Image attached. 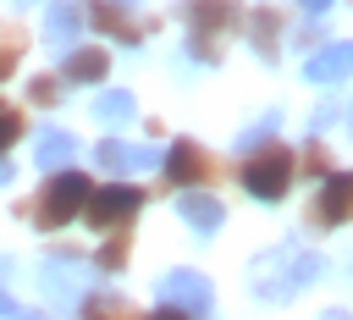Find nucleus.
Returning a JSON list of instances; mask_svg holds the SVG:
<instances>
[{
    "instance_id": "28",
    "label": "nucleus",
    "mask_w": 353,
    "mask_h": 320,
    "mask_svg": "<svg viewBox=\"0 0 353 320\" xmlns=\"http://www.w3.org/2000/svg\"><path fill=\"white\" fill-rule=\"evenodd\" d=\"M320 320H347V314H342V309H325V314H320Z\"/></svg>"
},
{
    "instance_id": "18",
    "label": "nucleus",
    "mask_w": 353,
    "mask_h": 320,
    "mask_svg": "<svg viewBox=\"0 0 353 320\" xmlns=\"http://www.w3.org/2000/svg\"><path fill=\"white\" fill-rule=\"evenodd\" d=\"M127 254H132V237H127V226H121V232H110V237L99 243L94 265H99V270H121V265H127Z\"/></svg>"
},
{
    "instance_id": "29",
    "label": "nucleus",
    "mask_w": 353,
    "mask_h": 320,
    "mask_svg": "<svg viewBox=\"0 0 353 320\" xmlns=\"http://www.w3.org/2000/svg\"><path fill=\"white\" fill-rule=\"evenodd\" d=\"M6 177H11V166H0V182H6Z\"/></svg>"
},
{
    "instance_id": "19",
    "label": "nucleus",
    "mask_w": 353,
    "mask_h": 320,
    "mask_svg": "<svg viewBox=\"0 0 353 320\" xmlns=\"http://www.w3.org/2000/svg\"><path fill=\"white\" fill-rule=\"evenodd\" d=\"M99 121H127L132 116V94H121V88H110V94H99Z\"/></svg>"
},
{
    "instance_id": "24",
    "label": "nucleus",
    "mask_w": 353,
    "mask_h": 320,
    "mask_svg": "<svg viewBox=\"0 0 353 320\" xmlns=\"http://www.w3.org/2000/svg\"><path fill=\"white\" fill-rule=\"evenodd\" d=\"M143 320H193V314H182V309H171V303H160L154 314H143Z\"/></svg>"
},
{
    "instance_id": "23",
    "label": "nucleus",
    "mask_w": 353,
    "mask_h": 320,
    "mask_svg": "<svg viewBox=\"0 0 353 320\" xmlns=\"http://www.w3.org/2000/svg\"><path fill=\"white\" fill-rule=\"evenodd\" d=\"M17 138H22V110H6V105H0V154H6Z\"/></svg>"
},
{
    "instance_id": "26",
    "label": "nucleus",
    "mask_w": 353,
    "mask_h": 320,
    "mask_svg": "<svg viewBox=\"0 0 353 320\" xmlns=\"http://www.w3.org/2000/svg\"><path fill=\"white\" fill-rule=\"evenodd\" d=\"M0 320H44V314H28V309H11V314H0Z\"/></svg>"
},
{
    "instance_id": "16",
    "label": "nucleus",
    "mask_w": 353,
    "mask_h": 320,
    "mask_svg": "<svg viewBox=\"0 0 353 320\" xmlns=\"http://www.w3.org/2000/svg\"><path fill=\"white\" fill-rule=\"evenodd\" d=\"M22 50H28V33L17 22H0V83L22 66Z\"/></svg>"
},
{
    "instance_id": "7",
    "label": "nucleus",
    "mask_w": 353,
    "mask_h": 320,
    "mask_svg": "<svg viewBox=\"0 0 353 320\" xmlns=\"http://www.w3.org/2000/svg\"><path fill=\"white\" fill-rule=\"evenodd\" d=\"M160 298H165L171 309H182V314H210V309H215V292H210V281H204L199 270H171V276H160Z\"/></svg>"
},
{
    "instance_id": "8",
    "label": "nucleus",
    "mask_w": 353,
    "mask_h": 320,
    "mask_svg": "<svg viewBox=\"0 0 353 320\" xmlns=\"http://www.w3.org/2000/svg\"><path fill=\"white\" fill-rule=\"evenodd\" d=\"M309 221L314 226H342L353 221V171H331L320 182V199L309 204Z\"/></svg>"
},
{
    "instance_id": "20",
    "label": "nucleus",
    "mask_w": 353,
    "mask_h": 320,
    "mask_svg": "<svg viewBox=\"0 0 353 320\" xmlns=\"http://www.w3.org/2000/svg\"><path fill=\"white\" fill-rule=\"evenodd\" d=\"M50 33H55L61 44H66V39L77 33V6H72V0H61V6L50 11Z\"/></svg>"
},
{
    "instance_id": "4",
    "label": "nucleus",
    "mask_w": 353,
    "mask_h": 320,
    "mask_svg": "<svg viewBox=\"0 0 353 320\" xmlns=\"http://www.w3.org/2000/svg\"><path fill=\"white\" fill-rule=\"evenodd\" d=\"M138 210H143V188H132V182H105V188L88 193L83 221H88L94 232H121L127 221H138Z\"/></svg>"
},
{
    "instance_id": "22",
    "label": "nucleus",
    "mask_w": 353,
    "mask_h": 320,
    "mask_svg": "<svg viewBox=\"0 0 353 320\" xmlns=\"http://www.w3.org/2000/svg\"><path fill=\"white\" fill-rule=\"evenodd\" d=\"M303 171L320 177V182L331 177V154H325V143H309V149H303Z\"/></svg>"
},
{
    "instance_id": "17",
    "label": "nucleus",
    "mask_w": 353,
    "mask_h": 320,
    "mask_svg": "<svg viewBox=\"0 0 353 320\" xmlns=\"http://www.w3.org/2000/svg\"><path fill=\"white\" fill-rule=\"evenodd\" d=\"M72 154H77L72 132H44V138H39V166H44V171H61Z\"/></svg>"
},
{
    "instance_id": "10",
    "label": "nucleus",
    "mask_w": 353,
    "mask_h": 320,
    "mask_svg": "<svg viewBox=\"0 0 353 320\" xmlns=\"http://www.w3.org/2000/svg\"><path fill=\"white\" fill-rule=\"evenodd\" d=\"M303 77H309V83H342V77H353V44H325V50H314L309 66H303Z\"/></svg>"
},
{
    "instance_id": "13",
    "label": "nucleus",
    "mask_w": 353,
    "mask_h": 320,
    "mask_svg": "<svg viewBox=\"0 0 353 320\" xmlns=\"http://www.w3.org/2000/svg\"><path fill=\"white\" fill-rule=\"evenodd\" d=\"M182 221H188L193 232H215V226L226 221V210H221L210 193H182Z\"/></svg>"
},
{
    "instance_id": "25",
    "label": "nucleus",
    "mask_w": 353,
    "mask_h": 320,
    "mask_svg": "<svg viewBox=\"0 0 353 320\" xmlns=\"http://www.w3.org/2000/svg\"><path fill=\"white\" fill-rule=\"evenodd\" d=\"M298 6H303V11H314V17H320V11H331V0H298Z\"/></svg>"
},
{
    "instance_id": "1",
    "label": "nucleus",
    "mask_w": 353,
    "mask_h": 320,
    "mask_svg": "<svg viewBox=\"0 0 353 320\" xmlns=\"http://www.w3.org/2000/svg\"><path fill=\"white\" fill-rule=\"evenodd\" d=\"M88 193H94V182H88L83 171L61 166V171H50V177H44V188H39L33 199H22V221H33V226L55 232V226H66V221H77V215H83Z\"/></svg>"
},
{
    "instance_id": "6",
    "label": "nucleus",
    "mask_w": 353,
    "mask_h": 320,
    "mask_svg": "<svg viewBox=\"0 0 353 320\" xmlns=\"http://www.w3.org/2000/svg\"><path fill=\"white\" fill-rule=\"evenodd\" d=\"M182 17H188V28H193V39H221V33H232L248 11H243V0H182Z\"/></svg>"
},
{
    "instance_id": "11",
    "label": "nucleus",
    "mask_w": 353,
    "mask_h": 320,
    "mask_svg": "<svg viewBox=\"0 0 353 320\" xmlns=\"http://www.w3.org/2000/svg\"><path fill=\"white\" fill-rule=\"evenodd\" d=\"M105 72H110V55H105L99 44H77V50L66 55V66H61L66 83H105Z\"/></svg>"
},
{
    "instance_id": "3",
    "label": "nucleus",
    "mask_w": 353,
    "mask_h": 320,
    "mask_svg": "<svg viewBox=\"0 0 353 320\" xmlns=\"http://www.w3.org/2000/svg\"><path fill=\"white\" fill-rule=\"evenodd\" d=\"M237 177H243V188L254 193V199H287V188H292V149L287 143H259L243 166H237Z\"/></svg>"
},
{
    "instance_id": "12",
    "label": "nucleus",
    "mask_w": 353,
    "mask_h": 320,
    "mask_svg": "<svg viewBox=\"0 0 353 320\" xmlns=\"http://www.w3.org/2000/svg\"><path fill=\"white\" fill-rule=\"evenodd\" d=\"M77 320H143V314L127 298H116V292H88L83 309H77Z\"/></svg>"
},
{
    "instance_id": "5",
    "label": "nucleus",
    "mask_w": 353,
    "mask_h": 320,
    "mask_svg": "<svg viewBox=\"0 0 353 320\" xmlns=\"http://www.w3.org/2000/svg\"><path fill=\"white\" fill-rule=\"evenodd\" d=\"M215 177H221V160H215L204 143L182 138V143L165 149V182H176V188H199V182H215Z\"/></svg>"
},
{
    "instance_id": "15",
    "label": "nucleus",
    "mask_w": 353,
    "mask_h": 320,
    "mask_svg": "<svg viewBox=\"0 0 353 320\" xmlns=\"http://www.w3.org/2000/svg\"><path fill=\"white\" fill-rule=\"evenodd\" d=\"M248 22V39H254V50L259 55H276V33H281V17L265 6V11H254V17H243Z\"/></svg>"
},
{
    "instance_id": "14",
    "label": "nucleus",
    "mask_w": 353,
    "mask_h": 320,
    "mask_svg": "<svg viewBox=\"0 0 353 320\" xmlns=\"http://www.w3.org/2000/svg\"><path fill=\"white\" fill-rule=\"evenodd\" d=\"M94 154H99V166H105V171H127V166H149V160H154L149 149H127L121 138H105Z\"/></svg>"
},
{
    "instance_id": "2",
    "label": "nucleus",
    "mask_w": 353,
    "mask_h": 320,
    "mask_svg": "<svg viewBox=\"0 0 353 320\" xmlns=\"http://www.w3.org/2000/svg\"><path fill=\"white\" fill-rule=\"evenodd\" d=\"M320 276V254H303L298 243H281L276 254H265L259 259V270H254V292L259 298H292L303 281H314Z\"/></svg>"
},
{
    "instance_id": "9",
    "label": "nucleus",
    "mask_w": 353,
    "mask_h": 320,
    "mask_svg": "<svg viewBox=\"0 0 353 320\" xmlns=\"http://www.w3.org/2000/svg\"><path fill=\"white\" fill-rule=\"evenodd\" d=\"M83 17H88L99 33L121 39V44H138V39H143V22H132L121 0H88V11H83Z\"/></svg>"
},
{
    "instance_id": "21",
    "label": "nucleus",
    "mask_w": 353,
    "mask_h": 320,
    "mask_svg": "<svg viewBox=\"0 0 353 320\" xmlns=\"http://www.w3.org/2000/svg\"><path fill=\"white\" fill-rule=\"evenodd\" d=\"M28 99H33V105H55V99H61V77H50V72L33 77V83H28Z\"/></svg>"
},
{
    "instance_id": "27",
    "label": "nucleus",
    "mask_w": 353,
    "mask_h": 320,
    "mask_svg": "<svg viewBox=\"0 0 353 320\" xmlns=\"http://www.w3.org/2000/svg\"><path fill=\"white\" fill-rule=\"evenodd\" d=\"M11 309H17V303H11V298H6V292H0V314H11Z\"/></svg>"
}]
</instances>
